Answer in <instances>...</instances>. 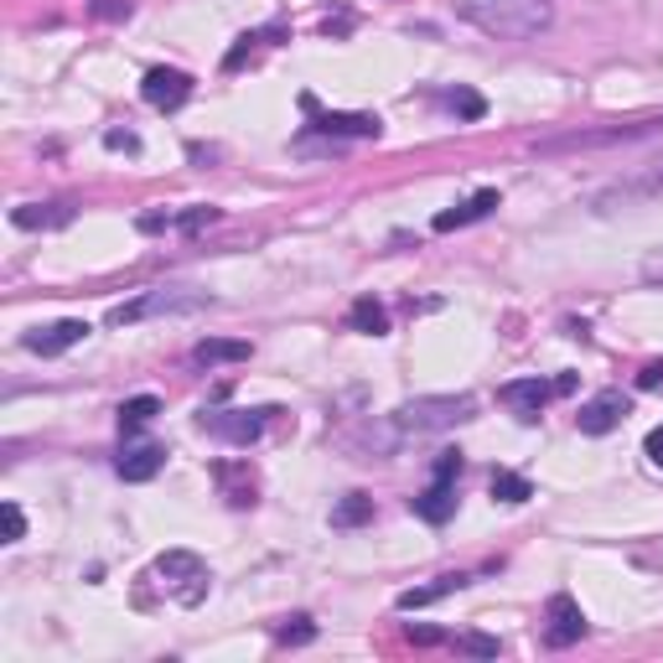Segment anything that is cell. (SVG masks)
Here are the masks:
<instances>
[{
	"label": "cell",
	"mask_w": 663,
	"mask_h": 663,
	"mask_svg": "<svg viewBox=\"0 0 663 663\" xmlns=\"http://www.w3.org/2000/svg\"><path fill=\"white\" fill-rule=\"evenodd\" d=\"M472 410H477L472 394H426V399H410V405L369 420V426L352 435V446L369 451V456H394V451H405L410 441H426V435H441V430L472 420Z\"/></svg>",
	"instance_id": "cell-1"
},
{
	"label": "cell",
	"mask_w": 663,
	"mask_h": 663,
	"mask_svg": "<svg viewBox=\"0 0 663 663\" xmlns=\"http://www.w3.org/2000/svg\"><path fill=\"white\" fill-rule=\"evenodd\" d=\"M456 16L472 21L477 32L503 42H528L539 37L549 21H555V5L549 0H451Z\"/></svg>",
	"instance_id": "cell-2"
},
{
	"label": "cell",
	"mask_w": 663,
	"mask_h": 663,
	"mask_svg": "<svg viewBox=\"0 0 663 663\" xmlns=\"http://www.w3.org/2000/svg\"><path fill=\"white\" fill-rule=\"evenodd\" d=\"M202 306H208V291L161 286V291H146L136 301H119L109 312V327H136V322H151V316H182V312H202Z\"/></svg>",
	"instance_id": "cell-3"
},
{
	"label": "cell",
	"mask_w": 663,
	"mask_h": 663,
	"mask_svg": "<svg viewBox=\"0 0 663 663\" xmlns=\"http://www.w3.org/2000/svg\"><path fill=\"white\" fill-rule=\"evenodd\" d=\"M156 575H161V591L182 606H197L208 596V585H213V570L202 566L193 549H166L156 560Z\"/></svg>",
	"instance_id": "cell-4"
},
{
	"label": "cell",
	"mask_w": 663,
	"mask_h": 663,
	"mask_svg": "<svg viewBox=\"0 0 663 663\" xmlns=\"http://www.w3.org/2000/svg\"><path fill=\"white\" fill-rule=\"evenodd\" d=\"M663 130V119H632V125H606V130H575V136H555L539 140V151L555 156V151H596V146H627V140H643Z\"/></svg>",
	"instance_id": "cell-5"
},
{
	"label": "cell",
	"mask_w": 663,
	"mask_h": 663,
	"mask_svg": "<svg viewBox=\"0 0 663 663\" xmlns=\"http://www.w3.org/2000/svg\"><path fill=\"white\" fill-rule=\"evenodd\" d=\"M270 415L275 410H213V415H202V430L218 435V441H229V446H249V441L265 435Z\"/></svg>",
	"instance_id": "cell-6"
},
{
	"label": "cell",
	"mask_w": 663,
	"mask_h": 663,
	"mask_svg": "<svg viewBox=\"0 0 663 663\" xmlns=\"http://www.w3.org/2000/svg\"><path fill=\"white\" fill-rule=\"evenodd\" d=\"M140 98H146L151 109H182V104L193 98V79H187L182 68H151V73L140 79Z\"/></svg>",
	"instance_id": "cell-7"
},
{
	"label": "cell",
	"mask_w": 663,
	"mask_h": 663,
	"mask_svg": "<svg viewBox=\"0 0 663 663\" xmlns=\"http://www.w3.org/2000/svg\"><path fill=\"white\" fill-rule=\"evenodd\" d=\"M89 322H73V316H68V322H53V327H37V332H26V337H21V348L26 352H37V358H58V352H68V348H79L83 337H89Z\"/></svg>",
	"instance_id": "cell-8"
},
{
	"label": "cell",
	"mask_w": 663,
	"mask_h": 663,
	"mask_svg": "<svg viewBox=\"0 0 663 663\" xmlns=\"http://www.w3.org/2000/svg\"><path fill=\"white\" fill-rule=\"evenodd\" d=\"M627 394H617V389H606V394H596L591 405H581V415H575V426H581V435H606V430H617L627 420Z\"/></svg>",
	"instance_id": "cell-9"
},
{
	"label": "cell",
	"mask_w": 663,
	"mask_h": 663,
	"mask_svg": "<svg viewBox=\"0 0 663 663\" xmlns=\"http://www.w3.org/2000/svg\"><path fill=\"white\" fill-rule=\"evenodd\" d=\"M555 394H560V384H545V379H519V384H503L498 399H503L519 420H539V410H545Z\"/></svg>",
	"instance_id": "cell-10"
},
{
	"label": "cell",
	"mask_w": 663,
	"mask_h": 663,
	"mask_svg": "<svg viewBox=\"0 0 663 663\" xmlns=\"http://www.w3.org/2000/svg\"><path fill=\"white\" fill-rule=\"evenodd\" d=\"M545 617H549V643L555 648H570V643H581L585 638V612L575 606V596H549V606H545Z\"/></svg>",
	"instance_id": "cell-11"
},
{
	"label": "cell",
	"mask_w": 663,
	"mask_h": 663,
	"mask_svg": "<svg viewBox=\"0 0 663 663\" xmlns=\"http://www.w3.org/2000/svg\"><path fill=\"white\" fill-rule=\"evenodd\" d=\"M161 462H166V451L156 446V441H125V451H119V477L125 482H151L161 472Z\"/></svg>",
	"instance_id": "cell-12"
},
{
	"label": "cell",
	"mask_w": 663,
	"mask_h": 663,
	"mask_svg": "<svg viewBox=\"0 0 663 663\" xmlns=\"http://www.w3.org/2000/svg\"><path fill=\"white\" fill-rule=\"evenodd\" d=\"M492 208H498V193H492V187H482V193H472L467 202H456V208H446V213H435V234L467 229V223H477V218H488Z\"/></svg>",
	"instance_id": "cell-13"
},
{
	"label": "cell",
	"mask_w": 663,
	"mask_h": 663,
	"mask_svg": "<svg viewBox=\"0 0 663 663\" xmlns=\"http://www.w3.org/2000/svg\"><path fill=\"white\" fill-rule=\"evenodd\" d=\"M410 508H415V519H426V524H446L451 513H456V488H451L446 477H435L420 498H410Z\"/></svg>",
	"instance_id": "cell-14"
},
{
	"label": "cell",
	"mask_w": 663,
	"mask_h": 663,
	"mask_svg": "<svg viewBox=\"0 0 663 663\" xmlns=\"http://www.w3.org/2000/svg\"><path fill=\"white\" fill-rule=\"evenodd\" d=\"M316 136H352V140H379L384 119L379 115H316Z\"/></svg>",
	"instance_id": "cell-15"
},
{
	"label": "cell",
	"mask_w": 663,
	"mask_h": 663,
	"mask_svg": "<svg viewBox=\"0 0 663 663\" xmlns=\"http://www.w3.org/2000/svg\"><path fill=\"white\" fill-rule=\"evenodd\" d=\"M249 358V342H234V337H208L193 348V363L197 369H218V363H244Z\"/></svg>",
	"instance_id": "cell-16"
},
{
	"label": "cell",
	"mask_w": 663,
	"mask_h": 663,
	"mask_svg": "<svg viewBox=\"0 0 663 663\" xmlns=\"http://www.w3.org/2000/svg\"><path fill=\"white\" fill-rule=\"evenodd\" d=\"M348 327L363 332V337H384L389 332V312H384V301H373V295H358L348 312Z\"/></svg>",
	"instance_id": "cell-17"
},
{
	"label": "cell",
	"mask_w": 663,
	"mask_h": 663,
	"mask_svg": "<svg viewBox=\"0 0 663 663\" xmlns=\"http://www.w3.org/2000/svg\"><path fill=\"white\" fill-rule=\"evenodd\" d=\"M68 208H62V202H47V208H42V202H26V208H16V213H11V223H16V229H58V223H68Z\"/></svg>",
	"instance_id": "cell-18"
},
{
	"label": "cell",
	"mask_w": 663,
	"mask_h": 663,
	"mask_svg": "<svg viewBox=\"0 0 663 663\" xmlns=\"http://www.w3.org/2000/svg\"><path fill=\"white\" fill-rule=\"evenodd\" d=\"M467 585V575H441L435 585H420V591H399V612H420V606L441 602L446 591H462Z\"/></svg>",
	"instance_id": "cell-19"
},
{
	"label": "cell",
	"mask_w": 663,
	"mask_h": 663,
	"mask_svg": "<svg viewBox=\"0 0 663 663\" xmlns=\"http://www.w3.org/2000/svg\"><path fill=\"white\" fill-rule=\"evenodd\" d=\"M156 415H161V399H156V394H136V399H125V405H119V430L151 426Z\"/></svg>",
	"instance_id": "cell-20"
},
{
	"label": "cell",
	"mask_w": 663,
	"mask_h": 663,
	"mask_svg": "<svg viewBox=\"0 0 663 663\" xmlns=\"http://www.w3.org/2000/svg\"><path fill=\"white\" fill-rule=\"evenodd\" d=\"M332 524L337 528H358V524H373V498H363V492H348L342 503L332 508Z\"/></svg>",
	"instance_id": "cell-21"
},
{
	"label": "cell",
	"mask_w": 663,
	"mask_h": 663,
	"mask_svg": "<svg viewBox=\"0 0 663 663\" xmlns=\"http://www.w3.org/2000/svg\"><path fill=\"white\" fill-rule=\"evenodd\" d=\"M492 498L498 503H528L534 488H528V477H519V472H492Z\"/></svg>",
	"instance_id": "cell-22"
},
{
	"label": "cell",
	"mask_w": 663,
	"mask_h": 663,
	"mask_svg": "<svg viewBox=\"0 0 663 663\" xmlns=\"http://www.w3.org/2000/svg\"><path fill=\"white\" fill-rule=\"evenodd\" d=\"M312 638H316L312 617H291V623H280V627H275V643H291V648H301V643H312Z\"/></svg>",
	"instance_id": "cell-23"
},
{
	"label": "cell",
	"mask_w": 663,
	"mask_h": 663,
	"mask_svg": "<svg viewBox=\"0 0 663 663\" xmlns=\"http://www.w3.org/2000/svg\"><path fill=\"white\" fill-rule=\"evenodd\" d=\"M441 104H451V109H456L462 119H482V109H488V104H482L477 94H467V89H456V94H441Z\"/></svg>",
	"instance_id": "cell-24"
},
{
	"label": "cell",
	"mask_w": 663,
	"mask_h": 663,
	"mask_svg": "<svg viewBox=\"0 0 663 663\" xmlns=\"http://www.w3.org/2000/svg\"><path fill=\"white\" fill-rule=\"evenodd\" d=\"M456 648H462V653H477V659H498V653H503V643H498V638H482V632L456 638Z\"/></svg>",
	"instance_id": "cell-25"
},
{
	"label": "cell",
	"mask_w": 663,
	"mask_h": 663,
	"mask_svg": "<svg viewBox=\"0 0 663 663\" xmlns=\"http://www.w3.org/2000/svg\"><path fill=\"white\" fill-rule=\"evenodd\" d=\"M0 524H5V545L26 539V519H21V508H16V503H0Z\"/></svg>",
	"instance_id": "cell-26"
},
{
	"label": "cell",
	"mask_w": 663,
	"mask_h": 663,
	"mask_svg": "<svg viewBox=\"0 0 663 663\" xmlns=\"http://www.w3.org/2000/svg\"><path fill=\"white\" fill-rule=\"evenodd\" d=\"M265 37H270V32H244V37H239V47L223 58V68H244V58L254 53V42H265Z\"/></svg>",
	"instance_id": "cell-27"
},
{
	"label": "cell",
	"mask_w": 663,
	"mask_h": 663,
	"mask_svg": "<svg viewBox=\"0 0 663 663\" xmlns=\"http://www.w3.org/2000/svg\"><path fill=\"white\" fill-rule=\"evenodd\" d=\"M213 218H218V208H193V213L176 218V229H182V234H197V229H208Z\"/></svg>",
	"instance_id": "cell-28"
},
{
	"label": "cell",
	"mask_w": 663,
	"mask_h": 663,
	"mask_svg": "<svg viewBox=\"0 0 663 663\" xmlns=\"http://www.w3.org/2000/svg\"><path fill=\"white\" fill-rule=\"evenodd\" d=\"M435 477L456 482V477H462V451H441V456H435Z\"/></svg>",
	"instance_id": "cell-29"
},
{
	"label": "cell",
	"mask_w": 663,
	"mask_h": 663,
	"mask_svg": "<svg viewBox=\"0 0 663 663\" xmlns=\"http://www.w3.org/2000/svg\"><path fill=\"white\" fill-rule=\"evenodd\" d=\"M94 16L98 21H125L130 16V0H94Z\"/></svg>",
	"instance_id": "cell-30"
},
{
	"label": "cell",
	"mask_w": 663,
	"mask_h": 663,
	"mask_svg": "<svg viewBox=\"0 0 663 663\" xmlns=\"http://www.w3.org/2000/svg\"><path fill=\"white\" fill-rule=\"evenodd\" d=\"M643 456H648V462H653V467H663V426H653V430H648Z\"/></svg>",
	"instance_id": "cell-31"
},
{
	"label": "cell",
	"mask_w": 663,
	"mask_h": 663,
	"mask_svg": "<svg viewBox=\"0 0 663 663\" xmlns=\"http://www.w3.org/2000/svg\"><path fill=\"white\" fill-rule=\"evenodd\" d=\"M104 146H109V151H140V140L130 136V130H109V136H104Z\"/></svg>",
	"instance_id": "cell-32"
},
{
	"label": "cell",
	"mask_w": 663,
	"mask_h": 663,
	"mask_svg": "<svg viewBox=\"0 0 663 663\" xmlns=\"http://www.w3.org/2000/svg\"><path fill=\"white\" fill-rule=\"evenodd\" d=\"M638 389H663V363H643V373H638Z\"/></svg>",
	"instance_id": "cell-33"
},
{
	"label": "cell",
	"mask_w": 663,
	"mask_h": 663,
	"mask_svg": "<svg viewBox=\"0 0 663 663\" xmlns=\"http://www.w3.org/2000/svg\"><path fill=\"white\" fill-rule=\"evenodd\" d=\"M410 643L430 648V643H441V632H435V627H410Z\"/></svg>",
	"instance_id": "cell-34"
}]
</instances>
